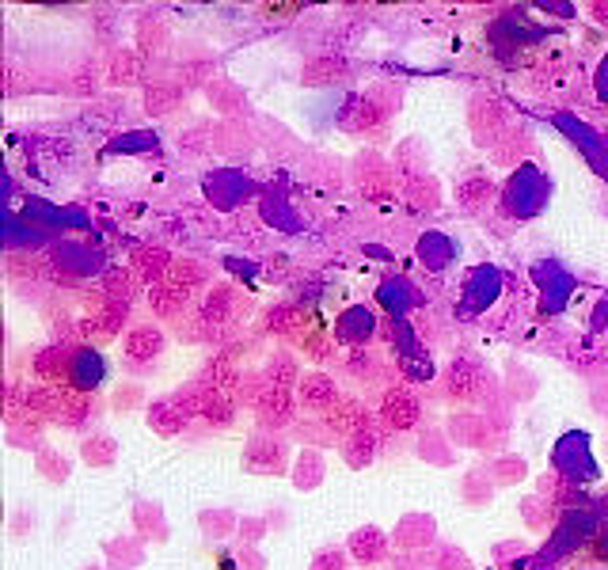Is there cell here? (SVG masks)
I'll list each match as a JSON object with an SVG mask.
<instances>
[{
    "mask_svg": "<svg viewBox=\"0 0 608 570\" xmlns=\"http://www.w3.org/2000/svg\"><path fill=\"white\" fill-rule=\"evenodd\" d=\"M160 346H164V339L156 331H137L130 339V354H160Z\"/></svg>",
    "mask_w": 608,
    "mask_h": 570,
    "instance_id": "cell-2",
    "label": "cell"
},
{
    "mask_svg": "<svg viewBox=\"0 0 608 570\" xmlns=\"http://www.w3.org/2000/svg\"><path fill=\"white\" fill-rule=\"evenodd\" d=\"M175 99H179V88H171V84H156V88H149V111L168 114Z\"/></svg>",
    "mask_w": 608,
    "mask_h": 570,
    "instance_id": "cell-1",
    "label": "cell"
}]
</instances>
